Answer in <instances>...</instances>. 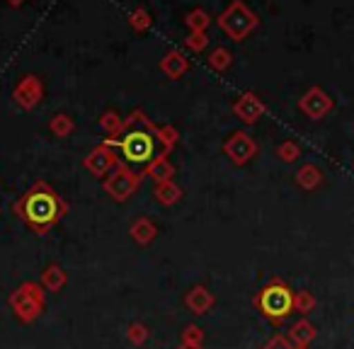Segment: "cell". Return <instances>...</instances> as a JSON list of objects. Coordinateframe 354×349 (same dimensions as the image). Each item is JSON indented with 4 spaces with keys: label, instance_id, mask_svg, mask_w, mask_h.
Segmentation results:
<instances>
[{
    "label": "cell",
    "instance_id": "cell-1",
    "mask_svg": "<svg viewBox=\"0 0 354 349\" xmlns=\"http://www.w3.org/2000/svg\"><path fill=\"white\" fill-rule=\"evenodd\" d=\"M109 146H114L119 151L122 162H127L129 167L146 170L156 158H160V143H158V126L146 117L143 109H131L127 119H124V133L117 141L104 138Z\"/></svg>",
    "mask_w": 354,
    "mask_h": 349
},
{
    "label": "cell",
    "instance_id": "cell-2",
    "mask_svg": "<svg viewBox=\"0 0 354 349\" xmlns=\"http://www.w3.org/2000/svg\"><path fill=\"white\" fill-rule=\"evenodd\" d=\"M12 214L37 236H46L68 214V204L61 199V194H56L51 185L37 182L17 202H12Z\"/></svg>",
    "mask_w": 354,
    "mask_h": 349
},
{
    "label": "cell",
    "instance_id": "cell-3",
    "mask_svg": "<svg viewBox=\"0 0 354 349\" xmlns=\"http://www.w3.org/2000/svg\"><path fill=\"white\" fill-rule=\"evenodd\" d=\"M255 308L265 315L272 323L284 320L291 310H296V294L284 284V281L274 279L260 289V294L255 296Z\"/></svg>",
    "mask_w": 354,
    "mask_h": 349
},
{
    "label": "cell",
    "instance_id": "cell-4",
    "mask_svg": "<svg viewBox=\"0 0 354 349\" xmlns=\"http://www.w3.org/2000/svg\"><path fill=\"white\" fill-rule=\"evenodd\" d=\"M8 305H10L12 315L20 323H35L46 305V289L39 281H22L10 296H8Z\"/></svg>",
    "mask_w": 354,
    "mask_h": 349
},
{
    "label": "cell",
    "instance_id": "cell-5",
    "mask_svg": "<svg viewBox=\"0 0 354 349\" xmlns=\"http://www.w3.org/2000/svg\"><path fill=\"white\" fill-rule=\"evenodd\" d=\"M216 25L221 27V32L228 39L245 41L248 35L260 25V20H257V15L243 3V0H233L231 6L216 17Z\"/></svg>",
    "mask_w": 354,
    "mask_h": 349
},
{
    "label": "cell",
    "instance_id": "cell-6",
    "mask_svg": "<svg viewBox=\"0 0 354 349\" xmlns=\"http://www.w3.org/2000/svg\"><path fill=\"white\" fill-rule=\"evenodd\" d=\"M141 182H143V172L129 167L127 162H119V165L109 172L107 178H104L102 189L107 192V197L112 199V202L124 204L138 192Z\"/></svg>",
    "mask_w": 354,
    "mask_h": 349
},
{
    "label": "cell",
    "instance_id": "cell-7",
    "mask_svg": "<svg viewBox=\"0 0 354 349\" xmlns=\"http://www.w3.org/2000/svg\"><path fill=\"white\" fill-rule=\"evenodd\" d=\"M117 165H119V151L114 146H109L107 141L95 146L93 151L83 158V167L90 175H95V178H107Z\"/></svg>",
    "mask_w": 354,
    "mask_h": 349
},
{
    "label": "cell",
    "instance_id": "cell-8",
    "mask_svg": "<svg viewBox=\"0 0 354 349\" xmlns=\"http://www.w3.org/2000/svg\"><path fill=\"white\" fill-rule=\"evenodd\" d=\"M223 155L233 162V165H245L257 155V143L248 136L245 131H233L223 143Z\"/></svg>",
    "mask_w": 354,
    "mask_h": 349
},
{
    "label": "cell",
    "instance_id": "cell-9",
    "mask_svg": "<svg viewBox=\"0 0 354 349\" xmlns=\"http://www.w3.org/2000/svg\"><path fill=\"white\" fill-rule=\"evenodd\" d=\"M41 97H44V83H41V78H37V75H32V73L22 75V80L15 85V90H12V100H15L17 107L25 109V112L35 109L37 104L41 102Z\"/></svg>",
    "mask_w": 354,
    "mask_h": 349
},
{
    "label": "cell",
    "instance_id": "cell-10",
    "mask_svg": "<svg viewBox=\"0 0 354 349\" xmlns=\"http://www.w3.org/2000/svg\"><path fill=\"white\" fill-rule=\"evenodd\" d=\"M185 308L189 310V313L194 315H207L209 310L214 308V303H216V296H214V291L209 289L207 284H194L192 289L185 294Z\"/></svg>",
    "mask_w": 354,
    "mask_h": 349
},
{
    "label": "cell",
    "instance_id": "cell-11",
    "mask_svg": "<svg viewBox=\"0 0 354 349\" xmlns=\"http://www.w3.org/2000/svg\"><path fill=\"white\" fill-rule=\"evenodd\" d=\"M233 114H236L243 124H255L257 119L265 114V102H262L257 95L245 93L233 102Z\"/></svg>",
    "mask_w": 354,
    "mask_h": 349
},
{
    "label": "cell",
    "instance_id": "cell-12",
    "mask_svg": "<svg viewBox=\"0 0 354 349\" xmlns=\"http://www.w3.org/2000/svg\"><path fill=\"white\" fill-rule=\"evenodd\" d=\"M299 107H301V112H306L310 119H320L330 107H333V102H330V97L323 93V90L313 88V90H308L304 97H301Z\"/></svg>",
    "mask_w": 354,
    "mask_h": 349
},
{
    "label": "cell",
    "instance_id": "cell-13",
    "mask_svg": "<svg viewBox=\"0 0 354 349\" xmlns=\"http://www.w3.org/2000/svg\"><path fill=\"white\" fill-rule=\"evenodd\" d=\"M160 70H162V75H167V78H172V80L183 78L189 70V59L180 49H172L160 59Z\"/></svg>",
    "mask_w": 354,
    "mask_h": 349
},
{
    "label": "cell",
    "instance_id": "cell-14",
    "mask_svg": "<svg viewBox=\"0 0 354 349\" xmlns=\"http://www.w3.org/2000/svg\"><path fill=\"white\" fill-rule=\"evenodd\" d=\"M129 236H131V240L136 243V245L146 247L158 238V226L148 216H141L129 226Z\"/></svg>",
    "mask_w": 354,
    "mask_h": 349
},
{
    "label": "cell",
    "instance_id": "cell-15",
    "mask_svg": "<svg viewBox=\"0 0 354 349\" xmlns=\"http://www.w3.org/2000/svg\"><path fill=\"white\" fill-rule=\"evenodd\" d=\"M66 281H68V274H66V270L59 265V262L46 265L44 272H41V276H39V284L44 286L49 294H59V291L66 286Z\"/></svg>",
    "mask_w": 354,
    "mask_h": 349
},
{
    "label": "cell",
    "instance_id": "cell-16",
    "mask_svg": "<svg viewBox=\"0 0 354 349\" xmlns=\"http://www.w3.org/2000/svg\"><path fill=\"white\" fill-rule=\"evenodd\" d=\"M153 197H156V202L162 204V207H172V204H177L180 199H183V187L175 185L172 180L158 182L156 189H153Z\"/></svg>",
    "mask_w": 354,
    "mask_h": 349
},
{
    "label": "cell",
    "instance_id": "cell-17",
    "mask_svg": "<svg viewBox=\"0 0 354 349\" xmlns=\"http://www.w3.org/2000/svg\"><path fill=\"white\" fill-rule=\"evenodd\" d=\"M143 175L151 178L156 185L167 182V180H172V175H175V165L170 162V158H156V160L143 170Z\"/></svg>",
    "mask_w": 354,
    "mask_h": 349
},
{
    "label": "cell",
    "instance_id": "cell-18",
    "mask_svg": "<svg viewBox=\"0 0 354 349\" xmlns=\"http://www.w3.org/2000/svg\"><path fill=\"white\" fill-rule=\"evenodd\" d=\"M100 129H102V133L109 138V141H117L119 136L124 133V119L119 117L114 109H107V112L100 114Z\"/></svg>",
    "mask_w": 354,
    "mask_h": 349
},
{
    "label": "cell",
    "instance_id": "cell-19",
    "mask_svg": "<svg viewBox=\"0 0 354 349\" xmlns=\"http://www.w3.org/2000/svg\"><path fill=\"white\" fill-rule=\"evenodd\" d=\"M180 141V133L172 124H165V126H158V143H160V158H167L172 153V148Z\"/></svg>",
    "mask_w": 354,
    "mask_h": 349
},
{
    "label": "cell",
    "instance_id": "cell-20",
    "mask_svg": "<svg viewBox=\"0 0 354 349\" xmlns=\"http://www.w3.org/2000/svg\"><path fill=\"white\" fill-rule=\"evenodd\" d=\"M231 64H233V54L226 49V46L212 49V54H209V59H207V66L212 70H216V73H223L226 68H231Z\"/></svg>",
    "mask_w": 354,
    "mask_h": 349
},
{
    "label": "cell",
    "instance_id": "cell-21",
    "mask_svg": "<svg viewBox=\"0 0 354 349\" xmlns=\"http://www.w3.org/2000/svg\"><path fill=\"white\" fill-rule=\"evenodd\" d=\"M127 339L133 347H143L151 339V328L146 323H141V320H133V323L127 325Z\"/></svg>",
    "mask_w": 354,
    "mask_h": 349
},
{
    "label": "cell",
    "instance_id": "cell-22",
    "mask_svg": "<svg viewBox=\"0 0 354 349\" xmlns=\"http://www.w3.org/2000/svg\"><path fill=\"white\" fill-rule=\"evenodd\" d=\"M73 129H75V122L66 112L54 114V117H51V122H49V131L54 133L56 138L71 136V133H73Z\"/></svg>",
    "mask_w": 354,
    "mask_h": 349
},
{
    "label": "cell",
    "instance_id": "cell-23",
    "mask_svg": "<svg viewBox=\"0 0 354 349\" xmlns=\"http://www.w3.org/2000/svg\"><path fill=\"white\" fill-rule=\"evenodd\" d=\"M209 22H212V17H209V12L204 10V8H194V10L187 12V17H185V25L189 27V32H207Z\"/></svg>",
    "mask_w": 354,
    "mask_h": 349
},
{
    "label": "cell",
    "instance_id": "cell-24",
    "mask_svg": "<svg viewBox=\"0 0 354 349\" xmlns=\"http://www.w3.org/2000/svg\"><path fill=\"white\" fill-rule=\"evenodd\" d=\"M151 25H153V17L146 8H136V10L129 15V27H131L133 32H146Z\"/></svg>",
    "mask_w": 354,
    "mask_h": 349
},
{
    "label": "cell",
    "instance_id": "cell-25",
    "mask_svg": "<svg viewBox=\"0 0 354 349\" xmlns=\"http://www.w3.org/2000/svg\"><path fill=\"white\" fill-rule=\"evenodd\" d=\"M296 182H299L301 187H306V189H313L315 185L320 182V172H318V167L304 165L299 172H296Z\"/></svg>",
    "mask_w": 354,
    "mask_h": 349
},
{
    "label": "cell",
    "instance_id": "cell-26",
    "mask_svg": "<svg viewBox=\"0 0 354 349\" xmlns=\"http://www.w3.org/2000/svg\"><path fill=\"white\" fill-rule=\"evenodd\" d=\"M204 337H207V334H204V330L199 328V325H194V323L185 325L183 332H180V342H183V344H199V347H202Z\"/></svg>",
    "mask_w": 354,
    "mask_h": 349
},
{
    "label": "cell",
    "instance_id": "cell-27",
    "mask_svg": "<svg viewBox=\"0 0 354 349\" xmlns=\"http://www.w3.org/2000/svg\"><path fill=\"white\" fill-rule=\"evenodd\" d=\"M209 46V37H207V32H189V37L185 39V49H189V51H204Z\"/></svg>",
    "mask_w": 354,
    "mask_h": 349
},
{
    "label": "cell",
    "instance_id": "cell-28",
    "mask_svg": "<svg viewBox=\"0 0 354 349\" xmlns=\"http://www.w3.org/2000/svg\"><path fill=\"white\" fill-rule=\"evenodd\" d=\"M289 334H291V339H294V342H299V347H304V344L313 337V328H310L308 323H296L294 328H291Z\"/></svg>",
    "mask_w": 354,
    "mask_h": 349
},
{
    "label": "cell",
    "instance_id": "cell-29",
    "mask_svg": "<svg viewBox=\"0 0 354 349\" xmlns=\"http://www.w3.org/2000/svg\"><path fill=\"white\" fill-rule=\"evenodd\" d=\"M299 146L296 143H291V141H284L279 148H277V155H279V160H284V162H294L296 158H299Z\"/></svg>",
    "mask_w": 354,
    "mask_h": 349
},
{
    "label": "cell",
    "instance_id": "cell-30",
    "mask_svg": "<svg viewBox=\"0 0 354 349\" xmlns=\"http://www.w3.org/2000/svg\"><path fill=\"white\" fill-rule=\"evenodd\" d=\"M262 349H294V347L289 344V339H284V337H279V334H277V337H272Z\"/></svg>",
    "mask_w": 354,
    "mask_h": 349
},
{
    "label": "cell",
    "instance_id": "cell-31",
    "mask_svg": "<svg viewBox=\"0 0 354 349\" xmlns=\"http://www.w3.org/2000/svg\"><path fill=\"white\" fill-rule=\"evenodd\" d=\"M175 349H202V347H199V344H183V342H180Z\"/></svg>",
    "mask_w": 354,
    "mask_h": 349
},
{
    "label": "cell",
    "instance_id": "cell-32",
    "mask_svg": "<svg viewBox=\"0 0 354 349\" xmlns=\"http://www.w3.org/2000/svg\"><path fill=\"white\" fill-rule=\"evenodd\" d=\"M22 3H25V0H8V6H10V8H20Z\"/></svg>",
    "mask_w": 354,
    "mask_h": 349
}]
</instances>
